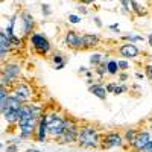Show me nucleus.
I'll return each mask as SVG.
<instances>
[{
  "instance_id": "nucleus-21",
  "label": "nucleus",
  "mask_w": 152,
  "mask_h": 152,
  "mask_svg": "<svg viewBox=\"0 0 152 152\" xmlns=\"http://www.w3.org/2000/svg\"><path fill=\"white\" fill-rule=\"evenodd\" d=\"M107 73L114 76V75H117L119 73V66H117V61H114V59H110L107 62Z\"/></svg>"
},
{
  "instance_id": "nucleus-11",
  "label": "nucleus",
  "mask_w": 152,
  "mask_h": 152,
  "mask_svg": "<svg viewBox=\"0 0 152 152\" xmlns=\"http://www.w3.org/2000/svg\"><path fill=\"white\" fill-rule=\"evenodd\" d=\"M119 53L125 58H137L140 55V49L134 43H125L119 47Z\"/></svg>"
},
{
  "instance_id": "nucleus-34",
  "label": "nucleus",
  "mask_w": 152,
  "mask_h": 152,
  "mask_svg": "<svg viewBox=\"0 0 152 152\" xmlns=\"http://www.w3.org/2000/svg\"><path fill=\"white\" fill-rule=\"evenodd\" d=\"M93 21L96 23V26H97V28H102V26H104V24H102V21H100V18H99L97 15H94V18H93Z\"/></svg>"
},
{
  "instance_id": "nucleus-16",
  "label": "nucleus",
  "mask_w": 152,
  "mask_h": 152,
  "mask_svg": "<svg viewBox=\"0 0 152 152\" xmlns=\"http://www.w3.org/2000/svg\"><path fill=\"white\" fill-rule=\"evenodd\" d=\"M52 64L55 67V70H61V69H64L66 64H67V58L62 55V53H55L52 56Z\"/></svg>"
},
{
  "instance_id": "nucleus-8",
  "label": "nucleus",
  "mask_w": 152,
  "mask_h": 152,
  "mask_svg": "<svg viewBox=\"0 0 152 152\" xmlns=\"http://www.w3.org/2000/svg\"><path fill=\"white\" fill-rule=\"evenodd\" d=\"M152 140V137H151V131H146V129H140L135 137V140L132 142L131 145V149L134 152H143L148 146V143Z\"/></svg>"
},
{
  "instance_id": "nucleus-20",
  "label": "nucleus",
  "mask_w": 152,
  "mask_h": 152,
  "mask_svg": "<svg viewBox=\"0 0 152 152\" xmlns=\"http://www.w3.org/2000/svg\"><path fill=\"white\" fill-rule=\"evenodd\" d=\"M104 61H107V56H104L102 53H93L91 56H90V64L96 69L97 66H100Z\"/></svg>"
},
{
  "instance_id": "nucleus-29",
  "label": "nucleus",
  "mask_w": 152,
  "mask_h": 152,
  "mask_svg": "<svg viewBox=\"0 0 152 152\" xmlns=\"http://www.w3.org/2000/svg\"><path fill=\"white\" fill-rule=\"evenodd\" d=\"M117 84H119V82H111V84H108V85L105 87V88H107V93H114V90H116Z\"/></svg>"
},
{
  "instance_id": "nucleus-40",
  "label": "nucleus",
  "mask_w": 152,
  "mask_h": 152,
  "mask_svg": "<svg viewBox=\"0 0 152 152\" xmlns=\"http://www.w3.org/2000/svg\"><path fill=\"white\" fill-rule=\"evenodd\" d=\"M149 131H151V134H152V120L149 122Z\"/></svg>"
},
{
  "instance_id": "nucleus-13",
  "label": "nucleus",
  "mask_w": 152,
  "mask_h": 152,
  "mask_svg": "<svg viewBox=\"0 0 152 152\" xmlns=\"http://www.w3.org/2000/svg\"><path fill=\"white\" fill-rule=\"evenodd\" d=\"M11 41H9V37L6 35L5 29L0 32V52H2V61H3V64H5V61H6V55L8 52H11Z\"/></svg>"
},
{
  "instance_id": "nucleus-12",
  "label": "nucleus",
  "mask_w": 152,
  "mask_h": 152,
  "mask_svg": "<svg viewBox=\"0 0 152 152\" xmlns=\"http://www.w3.org/2000/svg\"><path fill=\"white\" fill-rule=\"evenodd\" d=\"M49 137V129H47V113H44L40 123H38V128H37V140L38 142H44L46 138Z\"/></svg>"
},
{
  "instance_id": "nucleus-35",
  "label": "nucleus",
  "mask_w": 152,
  "mask_h": 152,
  "mask_svg": "<svg viewBox=\"0 0 152 152\" xmlns=\"http://www.w3.org/2000/svg\"><path fill=\"white\" fill-rule=\"evenodd\" d=\"M110 29H111V31H116V32H119V23H114V24H111Z\"/></svg>"
},
{
  "instance_id": "nucleus-3",
  "label": "nucleus",
  "mask_w": 152,
  "mask_h": 152,
  "mask_svg": "<svg viewBox=\"0 0 152 152\" xmlns=\"http://www.w3.org/2000/svg\"><path fill=\"white\" fill-rule=\"evenodd\" d=\"M21 73V67L17 62H5L2 69V85L9 87V90L18 81V76Z\"/></svg>"
},
{
  "instance_id": "nucleus-7",
  "label": "nucleus",
  "mask_w": 152,
  "mask_h": 152,
  "mask_svg": "<svg viewBox=\"0 0 152 152\" xmlns=\"http://www.w3.org/2000/svg\"><path fill=\"white\" fill-rule=\"evenodd\" d=\"M123 135L120 132H108L100 135V148L111 149V148H120L123 146Z\"/></svg>"
},
{
  "instance_id": "nucleus-1",
  "label": "nucleus",
  "mask_w": 152,
  "mask_h": 152,
  "mask_svg": "<svg viewBox=\"0 0 152 152\" xmlns=\"http://www.w3.org/2000/svg\"><path fill=\"white\" fill-rule=\"evenodd\" d=\"M76 142L82 148H99L100 146L99 131L91 125L79 126V134H78V140Z\"/></svg>"
},
{
  "instance_id": "nucleus-23",
  "label": "nucleus",
  "mask_w": 152,
  "mask_h": 152,
  "mask_svg": "<svg viewBox=\"0 0 152 152\" xmlns=\"http://www.w3.org/2000/svg\"><path fill=\"white\" fill-rule=\"evenodd\" d=\"M108 61H110V59H107V61H104V62H102V64H100V66H97V67L94 69V73H96V75L99 76V78H100V79H102V78H104V76L107 75V62H108Z\"/></svg>"
},
{
  "instance_id": "nucleus-9",
  "label": "nucleus",
  "mask_w": 152,
  "mask_h": 152,
  "mask_svg": "<svg viewBox=\"0 0 152 152\" xmlns=\"http://www.w3.org/2000/svg\"><path fill=\"white\" fill-rule=\"evenodd\" d=\"M64 43L72 50H82V35L76 31H69L64 37Z\"/></svg>"
},
{
  "instance_id": "nucleus-17",
  "label": "nucleus",
  "mask_w": 152,
  "mask_h": 152,
  "mask_svg": "<svg viewBox=\"0 0 152 152\" xmlns=\"http://www.w3.org/2000/svg\"><path fill=\"white\" fill-rule=\"evenodd\" d=\"M17 18H18V15L14 14V15L9 18V21H8V26H6L5 32H6V35H8L9 38H11V37H15V23H17Z\"/></svg>"
},
{
  "instance_id": "nucleus-27",
  "label": "nucleus",
  "mask_w": 152,
  "mask_h": 152,
  "mask_svg": "<svg viewBox=\"0 0 152 152\" xmlns=\"http://www.w3.org/2000/svg\"><path fill=\"white\" fill-rule=\"evenodd\" d=\"M41 11H43V14H44L46 17H49L50 14H52V9H50V5H47V3H41Z\"/></svg>"
},
{
  "instance_id": "nucleus-31",
  "label": "nucleus",
  "mask_w": 152,
  "mask_h": 152,
  "mask_svg": "<svg viewBox=\"0 0 152 152\" xmlns=\"http://www.w3.org/2000/svg\"><path fill=\"white\" fill-rule=\"evenodd\" d=\"M8 143H9V142H8ZM17 151H18V148H17L15 143H9L8 148H6V152H17Z\"/></svg>"
},
{
  "instance_id": "nucleus-26",
  "label": "nucleus",
  "mask_w": 152,
  "mask_h": 152,
  "mask_svg": "<svg viewBox=\"0 0 152 152\" xmlns=\"http://www.w3.org/2000/svg\"><path fill=\"white\" fill-rule=\"evenodd\" d=\"M117 66H119V70H128L129 69V62L126 61V59H120V61H117Z\"/></svg>"
},
{
  "instance_id": "nucleus-14",
  "label": "nucleus",
  "mask_w": 152,
  "mask_h": 152,
  "mask_svg": "<svg viewBox=\"0 0 152 152\" xmlns=\"http://www.w3.org/2000/svg\"><path fill=\"white\" fill-rule=\"evenodd\" d=\"M99 44V37L96 34H84L82 35V50L91 49Z\"/></svg>"
},
{
  "instance_id": "nucleus-37",
  "label": "nucleus",
  "mask_w": 152,
  "mask_h": 152,
  "mask_svg": "<svg viewBox=\"0 0 152 152\" xmlns=\"http://www.w3.org/2000/svg\"><path fill=\"white\" fill-rule=\"evenodd\" d=\"M145 76H146V75H143V73H140V72H138V73H135V78H137V79H143Z\"/></svg>"
},
{
  "instance_id": "nucleus-10",
  "label": "nucleus",
  "mask_w": 152,
  "mask_h": 152,
  "mask_svg": "<svg viewBox=\"0 0 152 152\" xmlns=\"http://www.w3.org/2000/svg\"><path fill=\"white\" fill-rule=\"evenodd\" d=\"M20 21H21V35L24 37H31L34 34V28H35V20L29 12H23L20 15Z\"/></svg>"
},
{
  "instance_id": "nucleus-32",
  "label": "nucleus",
  "mask_w": 152,
  "mask_h": 152,
  "mask_svg": "<svg viewBox=\"0 0 152 152\" xmlns=\"http://www.w3.org/2000/svg\"><path fill=\"white\" fill-rule=\"evenodd\" d=\"M126 79H128V75H126L125 72H122V73L119 75V82H120V84H123Z\"/></svg>"
},
{
  "instance_id": "nucleus-33",
  "label": "nucleus",
  "mask_w": 152,
  "mask_h": 152,
  "mask_svg": "<svg viewBox=\"0 0 152 152\" xmlns=\"http://www.w3.org/2000/svg\"><path fill=\"white\" fill-rule=\"evenodd\" d=\"M78 11H79V14H82V15H87V14H88V9H87L85 6H82V5L78 6Z\"/></svg>"
},
{
  "instance_id": "nucleus-5",
  "label": "nucleus",
  "mask_w": 152,
  "mask_h": 152,
  "mask_svg": "<svg viewBox=\"0 0 152 152\" xmlns=\"http://www.w3.org/2000/svg\"><path fill=\"white\" fill-rule=\"evenodd\" d=\"M29 40H31V44H32V47L35 50V53L41 55V56H46L50 52V49H52L50 41L47 40L43 34H40V32H34L29 37Z\"/></svg>"
},
{
  "instance_id": "nucleus-6",
  "label": "nucleus",
  "mask_w": 152,
  "mask_h": 152,
  "mask_svg": "<svg viewBox=\"0 0 152 152\" xmlns=\"http://www.w3.org/2000/svg\"><path fill=\"white\" fill-rule=\"evenodd\" d=\"M11 94L14 97H17L24 105H28V102L32 99V90L24 81H17L14 84V87L11 88Z\"/></svg>"
},
{
  "instance_id": "nucleus-38",
  "label": "nucleus",
  "mask_w": 152,
  "mask_h": 152,
  "mask_svg": "<svg viewBox=\"0 0 152 152\" xmlns=\"http://www.w3.org/2000/svg\"><path fill=\"white\" fill-rule=\"evenodd\" d=\"M26 152H41V151H38V149H35V148H34V149H28Z\"/></svg>"
},
{
  "instance_id": "nucleus-30",
  "label": "nucleus",
  "mask_w": 152,
  "mask_h": 152,
  "mask_svg": "<svg viewBox=\"0 0 152 152\" xmlns=\"http://www.w3.org/2000/svg\"><path fill=\"white\" fill-rule=\"evenodd\" d=\"M145 75H146V78H149L151 81H152V64H148L146 67H145Z\"/></svg>"
},
{
  "instance_id": "nucleus-25",
  "label": "nucleus",
  "mask_w": 152,
  "mask_h": 152,
  "mask_svg": "<svg viewBox=\"0 0 152 152\" xmlns=\"http://www.w3.org/2000/svg\"><path fill=\"white\" fill-rule=\"evenodd\" d=\"M126 91H128V87H126L125 84H120V85L117 84V87H116V90H114V93H113V94H117V96H119V94L126 93Z\"/></svg>"
},
{
  "instance_id": "nucleus-18",
  "label": "nucleus",
  "mask_w": 152,
  "mask_h": 152,
  "mask_svg": "<svg viewBox=\"0 0 152 152\" xmlns=\"http://www.w3.org/2000/svg\"><path fill=\"white\" fill-rule=\"evenodd\" d=\"M138 131H140V129H137V128H129V129H126V131H125V135H123V140L131 146L132 142L135 140V137H137Z\"/></svg>"
},
{
  "instance_id": "nucleus-19",
  "label": "nucleus",
  "mask_w": 152,
  "mask_h": 152,
  "mask_svg": "<svg viewBox=\"0 0 152 152\" xmlns=\"http://www.w3.org/2000/svg\"><path fill=\"white\" fill-rule=\"evenodd\" d=\"M131 11H132V14H135V15H138V17L146 15V9H145V6H142L138 2H131Z\"/></svg>"
},
{
  "instance_id": "nucleus-39",
  "label": "nucleus",
  "mask_w": 152,
  "mask_h": 152,
  "mask_svg": "<svg viewBox=\"0 0 152 152\" xmlns=\"http://www.w3.org/2000/svg\"><path fill=\"white\" fill-rule=\"evenodd\" d=\"M149 46H152V34H149Z\"/></svg>"
},
{
  "instance_id": "nucleus-2",
  "label": "nucleus",
  "mask_w": 152,
  "mask_h": 152,
  "mask_svg": "<svg viewBox=\"0 0 152 152\" xmlns=\"http://www.w3.org/2000/svg\"><path fill=\"white\" fill-rule=\"evenodd\" d=\"M66 128V117H62L58 111L47 113V129L52 138H59Z\"/></svg>"
},
{
  "instance_id": "nucleus-24",
  "label": "nucleus",
  "mask_w": 152,
  "mask_h": 152,
  "mask_svg": "<svg viewBox=\"0 0 152 152\" xmlns=\"http://www.w3.org/2000/svg\"><path fill=\"white\" fill-rule=\"evenodd\" d=\"M120 6L123 8L122 11L125 12V14H132V11H131V2H120Z\"/></svg>"
},
{
  "instance_id": "nucleus-4",
  "label": "nucleus",
  "mask_w": 152,
  "mask_h": 152,
  "mask_svg": "<svg viewBox=\"0 0 152 152\" xmlns=\"http://www.w3.org/2000/svg\"><path fill=\"white\" fill-rule=\"evenodd\" d=\"M78 134H79V126L76 123L75 119L66 117V128L64 132L61 134L59 138H56V142L59 145H67V143H75L78 140Z\"/></svg>"
},
{
  "instance_id": "nucleus-15",
  "label": "nucleus",
  "mask_w": 152,
  "mask_h": 152,
  "mask_svg": "<svg viewBox=\"0 0 152 152\" xmlns=\"http://www.w3.org/2000/svg\"><path fill=\"white\" fill-rule=\"evenodd\" d=\"M90 93H93L96 97H99L100 100H105L107 99V88L102 85V84H94V85H90L88 87Z\"/></svg>"
},
{
  "instance_id": "nucleus-22",
  "label": "nucleus",
  "mask_w": 152,
  "mask_h": 152,
  "mask_svg": "<svg viewBox=\"0 0 152 152\" xmlns=\"http://www.w3.org/2000/svg\"><path fill=\"white\" fill-rule=\"evenodd\" d=\"M123 40H126V43H142V41H145V38L143 37H140V35H135V34H125L123 37Z\"/></svg>"
},
{
  "instance_id": "nucleus-36",
  "label": "nucleus",
  "mask_w": 152,
  "mask_h": 152,
  "mask_svg": "<svg viewBox=\"0 0 152 152\" xmlns=\"http://www.w3.org/2000/svg\"><path fill=\"white\" fill-rule=\"evenodd\" d=\"M143 152H152V140L148 143V146H146V149H145Z\"/></svg>"
},
{
  "instance_id": "nucleus-28",
  "label": "nucleus",
  "mask_w": 152,
  "mask_h": 152,
  "mask_svg": "<svg viewBox=\"0 0 152 152\" xmlns=\"http://www.w3.org/2000/svg\"><path fill=\"white\" fill-rule=\"evenodd\" d=\"M69 21L73 23V24H76V23H79V21H81V17H79V15H76V14H70V15H69Z\"/></svg>"
}]
</instances>
